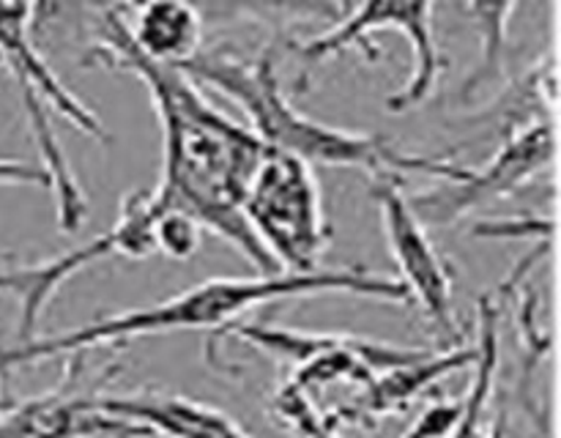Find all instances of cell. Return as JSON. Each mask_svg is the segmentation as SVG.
<instances>
[{"mask_svg": "<svg viewBox=\"0 0 561 438\" xmlns=\"http://www.w3.org/2000/svg\"><path fill=\"white\" fill-rule=\"evenodd\" d=\"M345 293L362 299L411 304L398 277L365 272V268H318L312 274H252V277H211L181 293L148 307L104 315L85 326L60 334L33 337L27 343L0 348V381L27 365L58 356L91 354L96 348H121L137 337L173 332H211V343L228 326L239 323L257 307L305 296Z\"/></svg>", "mask_w": 561, "mask_h": 438, "instance_id": "obj_2", "label": "cell"}, {"mask_svg": "<svg viewBox=\"0 0 561 438\" xmlns=\"http://www.w3.org/2000/svg\"><path fill=\"white\" fill-rule=\"evenodd\" d=\"M131 47L146 60L181 69L203 49V14L190 3L115 5Z\"/></svg>", "mask_w": 561, "mask_h": 438, "instance_id": "obj_13", "label": "cell"}, {"mask_svg": "<svg viewBox=\"0 0 561 438\" xmlns=\"http://www.w3.org/2000/svg\"><path fill=\"white\" fill-rule=\"evenodd\" d=\"M460 416V403H447V400H438V403L427 405L420 414V419L414 422L409 433L403 438H447L453 433L455 422Z\"/></svg>", "mask_w": 561, "mask_h": 438, "instance_id": "obj_17", "label": "cell"}, {"mask_svg": "<svg viewBox=\"0 0 561 438\" xmlns=\"http://www.w3.org/2000/svg\"><path fill=\"white\" fill-rule=\"evenodd\" d=\"M241 214L277 272L312 274L321 268L332 228L316 168L266 148L247 184Z\"/></svg>", "mask_w": 561, "mask_h": 438, "instance_id": "obj_5", "label": "cell"}, {"mask_svg": "<svg viewBox=\"0 0 561 438\" xmlns=\"http://www.w3.org/2000/svg\"><path fill=\"white\" fill-rule=\"evenodd\" d=\"M222 337H236L272 359L294 365V372L283 387L301 394H312L316 389H327L332 383H356L365 389L378 372L431 354V348L381 343V339L348 332H310V328H288L255 321H239L225 328L214 343L206 345L208 354L217 348Z\"/></svg>", "mask_w": 561, "mask_h": 438, "instance_id": "obj_6", "label": "cell"}, {"mask_svg": "<svg viewBox=\"0 0 561 438\" xmlns=\"http://www.w3.org/2000/svg\"><path fill=\"white\" fill-rule=\"evenodd\" d=\"M466 14L477 22L482 33V60L477 66V71H471L469 80L463 82L460 93L471 96L474 91H480L482 85L493 82L499 77L504 66V53H507V22L510 16L518 11V5L513 3H471L463 5Z\"/></svg>", "mask_w": 561, "mask_h": 438, "instance_id": "obj_15", "label": "cell"}, {"mask_svg": "<svg viewBox=\"0 0 561 438\" xmlns=\"http://www.w3.org/2000/svg\"><path fill=\"white\" fill-rule=\"evenodd\" d=\"M181 71L201 88H214L219 96L230 99L268 151L288 153L310 168H351L370 178L422 173L436 181L455 178L463 168L453 157L400 151L381 135L340 129L301 113L283 91L274 42L263 44L255 55H239L225 47L201 49Z\"/></svg>", "mask_w": 561, "mask_h": 438, "instance_id": "obj_3", "label": "cell"}, {"mask_svg": "<svg viewBox=\"0 0 561 438\" xmlns=\"http://www.w3.org/2000/svg\"><path fill=\"white\" fill-rule=\"evenodd\" d=\"M367 192L381 214L387 246L400 268L398 283L409 293V301H414L431 326L447 339V348L460 345L453 310V272L433 246L425 224L409 208L400 175H373Z\"/></svg>", "mask_w": 561, "mask_h": 438, "instance_id": "obj_9", "label": "cell"}, {"mask_svg": "<svg viewBox=\"0 0 561 438\" xmlns=\"http://www.w3.org/2000/svg\"><path fill=\"white\" fill-rule=\"evenodd\" d=\"M557 157L553 118H535L507 131L499 151L480 168H460L455 178H442L431 189L405 195L409 208L425 228H449L471 211L504 200L551 170Z\"/></svg>", "mask_w": 561, "mask_h": 438, "instance_id": "obj_8", "label": "cell"}, {"mask_svg": "<svg viewBox=\"0 0 561 438\" xmlns=\"http://www.w3.org/2000/svg\"><path fill=\"white\" fill-rule=\"evenodd\" d=\"M93 405L104 414L146 430L151 438H255L239 419L217 405L173 392L93 394Z\"/></svg>", "mask_w": 561, "mask_h": 438, "instance_id": "obj_11", "label": "cell"}, {"mask_svg": "<svg viewBox=\"0 0 561 438\" xmlns=\"http://www.w3.org/2000/svg\"><path fill=\"white\" fill-rule=\"evenodd\" d=\"M82 66L126 71L146 85L162 129V170L148 197L164 214H184L252 263L257 274H283L252 235L241 200L261 162L263 146L255 131L236 120L195 80L175 66L142 58L126 38L115 5L93 11Z\"/></svg>", "mask_w": 561, "mask_h": 438, "instance_id": "obj_1", "label": "cell"}, {"mask_svg": "<svg viewBox=\"0 0 561 438\" xmlns=\"http://www.w3.org/2000/svg\"><path fill=\"white\" fill-rule=\"evenodd\" d=\"M66 359L64 376L53 389L33 397L0 400V438H151L93 405V394L102 389L88 383L85 354Z\"/></svg>", "mask_w": 561, "mask_h": 438, "instance_id": "obj_10", "label": "cell"}, {"mask_svg": "<svg viewBox=\"0 0 561 438\" xmlns=\"http://www.w3.org/2000/svg\"><path fill=\"white\" fill-rule=\"evenodd\" d=\"M474 343H460L453 345V348L431 350V354L422 356V359L378 372V376L362 389V394L354 403L343 405V408L332 411V414H323V419L329 422V427L337 430L345 422L359 425V422L367 419H381V416L400 414V411L409 408L425 389H431L433 383L453 376V372L466 370V367L474 365Z\"/></svg>", "mask_w": 561, "mask_h": 438, "instance_id": "obj_12", "label": "cell"}, {"mask_svg": "<svg viewBox=\"0 0 561 438\" xmlns=\"http://www.w3.org/2000/svg\"><path fill=\"white\" fill-rule=\"evenodd\" d=\"M433 3H362L351 5L343 11L340 20H334L327 31L312 33L305 42H294L290 47L301 58V64L310 66L323 64V60L343 55L348 49H367L370 58L376 60V44L370 42L373 33L378 31H394L411 44L414 53V66H411V77L400 91H394L387 99V107L392 113H409V110L420 107L422 102L433 96L438 85V77L444 69V55L436 42V27H433Z\"/></svg>", "mask_w": 561, "mask_h": 438, "instance_id": "obj_7", "label": "cell"}, {"mask_svg": "<svg viewBox=\"0 0 561 438\" xmlns=\"http://www.w3.org/2000/svg\"><path fill=\"white\" fill-rule=\"evenodd\" d=\"M38 5L0 3V71L20 88L22 107L38 151V168L55 197V219L64 233H77L88 217V197L64 151L55 120L64 118L91 140H110L107 126L77 99L36 44Z\"/></svg>", "mask_w": 561, "mask_h": 438, "instance_id": "obj_4", "label": "cell"}, {"mask_svg": "<svg viewBox=\"0 0 561 438\" xmlns=\"http://www.w3.org/2000/svg\"><path fill=\"white\" fill-rule=\"evenodd\" d=\"M153 239H157V255L170 261H190L201 250L203 230L184 214H162L153 228Z\"/></svg>", "mask_w": 561, "mask_h": 438, "instance_id": "obj_16", "label": "cell"}, {"mask_svg": "<svg viewBox=\"0 0 561 438\" xmlns=\"http://www.w3.org/2000/svg\"><path fill=\"white\" fill-rule=\"evenodd\" d=\"M0 186H47L42 168L25 159L0 157Z\"/></svg>", "mask_w": 561, "mask_h": 438, "instance_id": "obj_18", "label": "cell"}, {"mask_svg": "<svg viewBox=\"0 0 561 438\" xmlns=\"http://www.w3.org/2000/svg\"><path fill=\"white\" fill-rule=\"evenodd\" d=\"M499 310L502 307H499L496 293H482L480 301H477V359L471 365L474 376H471L469 392L460 400L458 422H455L453 433L447 438H480L482 427H485V416L491 411L499 376Z\"/></svg>", "mask_w": 561, "mask_h": 438, "instance_id": "obj_14", "label": "cell"}]
</instances>
